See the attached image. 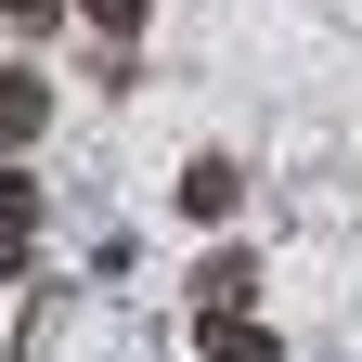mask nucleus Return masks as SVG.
I'll return each instance as SVG.
<instances>
[{
  "label": "nucleus",
  "instance_id": "nucleus-1",
  "mask_svg": "<svg viewBox=\"0 0 362 362\" xmlns=\"http://www.w3.org/2000/svg\"><path fill=\"white\" fill-rule=\"evenodd\" d=\"M181 298H194V324H220V310H246V298H259V259H246V246H220V259L181 272Z\"/></svg>",
  "mask_w": 362,
  "mask_h": 362
},
{
  "label": "nucleus",
  "instance_id": "nucleus-2",
  "mask_svg": "<svg viewBox=\"0 0 362 362\" xmlns=\"http://www.w3.org/2000/svg\"><path fill=\"white\" fill-rule=\"evenodd\" d=\"M39 129H52V78H39V65H0V156H26Z\"/></svg>",
  "mask_w": 362,
  "mask_h": 362
},
{
  "label": "nucleus",
  "instance_id": "nucleus-3",
  "mask_svg": "<svg viewBox=\"0 0 362 362\" xmlns=\"http://www.w3.org/2000/svg\"><path fill=\"white\" fill-rule=\"evenodd\" d=\"M26 246H39V181L0 156V285H26Z\"/></svg>",
  "mask_w": 362,
  "mask_h": 362
},
{
  "label": "nucleus",
  "instance_id": "nucleus-4",
  "mask_svg": "<svg viewBox=\"0 0 362 362\" xmlns=\"http://www.w3.org/2000/svg\"><path fill=\"white\" fill-rule=\"evenodd\" d=\"M246 207V168L233 156H194V168H181V220H233Z\"/></svg>",
  "mask_w": 362,
  "mask_h": 362
},
{
  "label": "nucleus",
  "instance_id": "nucleus-5",
  "mask_svg": "<svg viewBox=\"0 0 362 362\" xmlns=\"http://www.w3.org/2000/svg\"><path fill=\"white\" fill-rule=\"evenodd\" d=\"M194 349H207V362H285V337H272L259 310H220V324H194Z\"/></svg>",
  "mask_w": 362,
  "mask_h": 362
},
{
  "label": "nucleus",
  "instance_id": "nucleus-6",
  "mask_svg": "<svg viewBox=\"0 0 362 362\" xmlns=\"http://www.w3.org/2000/svg\"><path fill=\"white\" fill-rule=\"evenodd\" d=\"M78 13H90V26H104L117 52H129V39H143V13H156V0H78Z\"/></svg>",
  "mask_w": 362,
  "mask_h": 362
},
{
  "label": "nucleus",
  "instance_id": "nucleus-7",
  "mask_svg": "<svg viewBox=\"0 0 362 362\" xmlns=\"http://www.w3.org/2000/svg\"><path fill=\"white\" fill-rule=\"evenodd\" d=\"M0 13H13V26H52V13H65V0H0Z\"/></svg>",
  "mask_w": 362,
  "mask_h": 362
}]
</instances>
